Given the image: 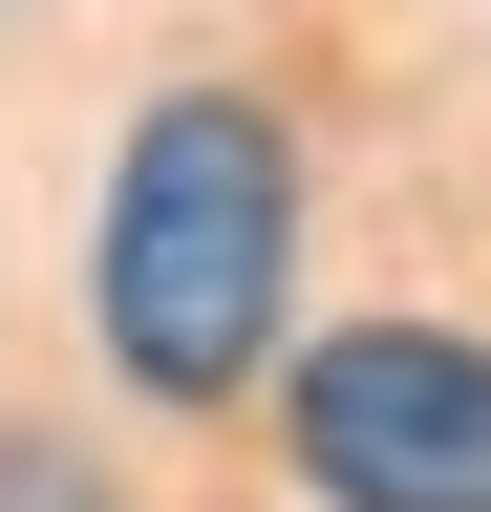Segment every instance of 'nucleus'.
Wrapping results in <instances>:
<instances>
[{
	"mask_svg": "<svg viewBox=\"0 0 491 512\" xmlns=\"http://www.w3.org/2000/svg\"><path fill=\"white\" fill-rule=\"evenodd\" d=\"M299 299V150L257 86H171L107 150V235H86V320L150 406H235Z\"/></svg>",
	"mask_w": 491,
	"mask_h": 512,
	"instance_id": "f257e3e1",
	"label": "nucleus"
},
{
	"mask_svg": "<svg viewBox=\"0 0 491 512\" xmlns=\"http://www.w3.org/2000/svg\"><path fill=\"white\" fill-rule=\"evenodd\" d=\"M278 448L321 512H491V342L470 320H342V342H299Z\"/></svg>",
	"mask_w": 491,
	"mask_h": 512,
	"instance_id": "f03ea898",
	"label": "nucleus"
},
{
	"mask_svg": "<svg viewBox=\"0 0 491 512\" xmlns=\"http://www.w3.org/2000/svg\"><path fill=\"white\" fill-rule=\"evenodd\" d=\"M0 512H129V491H107L65 427H0Z\"/></svg>",
	"mask_w": 491,
	"mask_h": 512,
	"instance_id": "7ed1b4c3",
	"label": "nucleus"
}]
</instances>
